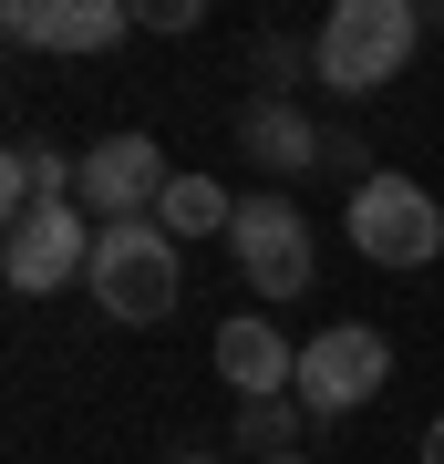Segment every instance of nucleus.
<instances>
[{
    "instance_id": "9",
    "label": "nucleus",
    "mask_w": 444,
    "mask_h": 464,
    "mask_svg": "<svg viewBox=\"0 0 444 464\" xmlns=\"http://www.w3.org/2000/svg\"><path fill=\"white\" fill-rule=\"evenodd\" d=\"M11 42L21 52H114L134 32V11L124 0H11Z\"/></svg>"
},
{
    "instance_id": "10",
    "label": "nucleus",
    "mask_w": 444,
    "mask_h": 464,
    "mask_svg": "<svg viewBox=\"0 0 444 464\" xmlns=\"http://www.w3.org/2000/svg\"><path fill=\"white\" fill-rule=\"evenodd\" d=\"M238 155L269 166V176H321V166H331V134L300 114L290 93H248V103H238Z\"/></svg>"
},
{
    "instance_id": "11",
    "label": "nucleus",
    "mask_w": 444,
    "mask_h": 464,
    "mask_svg": "<svg viewBox=\"0 0 444 464\" xmlns=\"http://www.w3.org/2000/svg\"><path fill=\"white\" fill-rule=\"evenodd\" d=\"M73 186H83V155H52V145H11V155H0V217L63 207Z\"/></svg>"
},
{
    "instance_id": "7",
    "label": "nucleus",
    "mask_w": 444,
    "mask_h": 464,
    "mask_svg": "<svg viewBox=\"0 0 444 464\" xmlns=\"http://www.w3.org/2000/svg\"><path fill=\"white\" fill-rule=\"evenodd\" d=\"M165 186H176V166H165L155 134H104V145L83 155L73 207L94 217V227H124V217H155V207H165Z\"/></svg>"
},
{
    "instance_id": "5",
    "label": "nucleus",
    "mask_w": 444,
    "mask_h": 464,
    "mask_svg": "<svg viewBox=\"0 0 444 464\" xmlns=\"http://www.w3.org/2000/svg\"><path fill=\"white\" fill-rule=\"evenodd\" d=\"M228 258H238V279L259 289V299H300V289H311V217H300V197H280V186L238 197Z\"/></svg>"
},
{
    "instance_id": "16",
    "label": "nucleus",
    "mask_w": 444,
    "mask_h": 464,
    "mask_svg": "<svg viewBox=\"0 0 444 464\" xmlns=\"http://www.w3.org/2000/svg\"><path fill=\"white\" fill-rule=\"evenodd\" d=\"M176 464H217V454H176Z\"/></svg>"
},
{
    "instance_id": "2",
    "label": "nucleus",
    "mask_w": 444,
    "mask_h": 464,
    "mask_svg": "<svg viewBox=\"0 0 444 464\" xmlns=\"http://www.w3.org/2000/svg\"><path fill=\"white\" fill-rule=\"evenodd\" d=\"M413 42H424V11L413 0H341L311 32V72L331 93H382V83H403Z\"/></svg>"
},
{
    "instance_id": "8",
    "label": "nucleus",
    "mask_w": 444,
    "mask_h": 464,
    "mask_svg": "<svg viewBox=\"0 0 444 464\" xmlns=\"http://www.w3.org/2000/svg\"><path fill=\"white\" fill-rule=\"evenodd\" d=\"M217 382H228L238 402H290L300 392V341L280 320H259V310L217 320Z\"/></svg>"
},
{
    "instance_id": "15",
    "label": "nucleus",
    "mask_w": 444,
    "mask_h": 464,
    "mask_svg": "<svg viewBox=\"0 0 444 464\" xmlns=\"http://www.w3.org/2000/svg\"><path fill=\"white\" fill-rule=\"evenodd\" d=\"M424 464H444V413H434V423H424Z\"/></svg>"
},
{
    "instance_id": "4",
    "label": "nucleus",
    "mask_w": 444,
    "mask_h": 464,
    "mask_svg": "<svg viewBox=\"0 0 444 464\" xmlns=\"http://www.w3.org/2000/svg\"><path fill=\"white\" fill-rule=\"evenodd\" d=\"M351 248H362L372 268H434L444 258V207L424 197L413 176H393V166H372L362 186H351Z\"/></svg>"
},
{
    "instance_id": "3",
    "label": "nucleus",
    "mask_w": 444,
    "mask_h": 464,
    "mask_svg": "<svg viewBox=\"0 0 444 464\" xmlns=\"http://www.w3.org/2000/svg\"><path fill=\"white\" fill-rule=\"evenodd\" d=\"M382 382H393V341H382L372 320H331V331L300 341V392H290V402H300L311 423H351Z\"/></svg>"
},
{
    "instance_id": "14",
    "label": "nucleus",
    "mask_w": 444,
    "mask_h": 464,
    "mask_svg": "<svg viewBox=\"0 0 444 464\" xmlns=\"http://www.w3.org/2000/svg\"><path fill=\"white\" fill-rule=\"evenodd\" d=\"M134 21H145V32H197V0H145Z\"/></svg>"
},
{
    "instance_id": "12",
    "label": "nucleus",
    "mask_w": 444,
    "mask_h": 464,
    "mask_svg": "<svg viewBox=\"0 0 444 464\" xmlns=\"http://www.w3.org/2000/svg\"><path fill=\"white\" fill-rule=\"evenodd\" d=\"M228 217H238V197H228L217 176H176V186H165V207H155V227L186 248V237H228Z\"/></svg>"
},
{
    "instance_id": "6",
    "label": "nucleus",
    "mask_w": 444,
    "mask_h": 464,
    "mask_svg": "<svg viewBox=\"0 0 444 464\" xmlns=\"http://www.w3.org/2000/svg\"><path fill=\"white\" fill-rule=\"evenodd\" d=\"M94 217H83L73 197L63 207H32V217H11L0 227V279H11L21 299H52L63 279H94Z\"/></svg>"
},
{
    "instance_id": "1",
    "label": "nucleus",
    "mask_w": 444,
    "mask_h": 464,
    "mask_svg": "<svg viewBox=\"0 0 444 464\" xmlns=\"http://www.w3.org/2000/svg\"><path fill=\"white\" fill-rule=\"evenodd\" d=\"M94 310L114 320V331H155L165 310L186 299V248L155 227V217H124V227H104L94 237Z\"/></svg>"
},
{
    "instance_id": "17",
    "label": "nucleus",
    "mask_w": 444,
    "mask_h": 464,
    "mask_svg": "<svg viewBox=\"0 0 444 464\" xmlns=\"http://www.w3.org/2000/svg\"><path fill=\"white\" fill-rule=\"evenodd\" d=\"M280 464H311V454H280Z\"/></svg>"
},
{
    "instance_id": "13",
    "label": "nucleus",
    "mask_w": 444,
    "mask_h": 464,
    "mask_svg": "<svg viewBox=\"0 0 444 464\" xmlns=\"http://www.w3.org/2000/svg\"><path fill=\"white\" fill-rule=\"evenodd\" d=\"M300 402H248V413H228V433H238V454L248 464H280V454H300Z\"/></svg>"
}]
</instances>
